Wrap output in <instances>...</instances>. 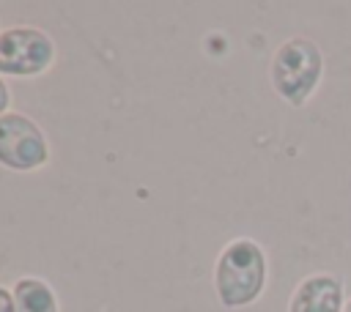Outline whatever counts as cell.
<instances>
[{
    "label": "cell",
    "instance_id": "7a4b0ae2",
    "mask_svg": "<svg viewBox=\"0 0 351 312\" xmlns=\"http://www.w3.org/2000/svg\"><path fill=\"white\" fill-rule=\"evenodd\" d=\"M324 71V55L310 38H288L271 57V85L293 107L304 104Z\"/></svg>",
    "mask_w": 351,
    "mask_h": 312
},
{
    "label": "cell",
    "instance_id": "277c9868",
    "mask_svg": "<svg viewBox=\"0 0 351 312\" xmlns=\"http://www.w3.org/2000/svg\"><path fill=\"white\" fill-rule=\"evenodd\" d=\"M49 159V145L38 123L22 112L0 115V164L16 172H30L44 167Z\"/></svg>",
    "mask_w": 351,
    "mask_h": 312
},
{
    "label": "cell",
    "instance_id": "9c48e42d",
    "mask_svg": "<svg viewBox=\"0 0 351 312\" xmlns=\"http://www.w3.org/2000/svg\"><path fill=\"white\" fill-rule=\"evenodd\" d=\"M343 312H351V301H348V304H346V309H343Z\"/></svg>",
    "mask_w": 351,
    "mask_h": 312
},
{
    "label": "cell",
    "instance_id": "6da1fadb",
    "mask_svg": "<svg viewBox=\"0 0 351 312\" xmlns=\"http://www.w3.org/2000/svg\"><path fill=\"white\" fill-rule=\"evenodd\" d=\"M266 282V257L263 249L250 238L230 241L214 265V287L222 307L252 304Z\"/></svg>",
    "mask_w": 351,
    "mask_h": 312
},
{
    "label": "cell",
    "instance_id": "52a82bcc",
    "mask_svg": "<svg viewBox=\"0 0 351 312\" xmlns=\"http://www.w3.org/2000/svg\"><path fill=\"white\" fill-rule=\"evenodd\" d=\"M0 312H16V301H14V293L0 287Z\"/></svg>",
    "mask_w": 351,
    "mask_h": 312
},
{
    "label": "cell",
    "instance_id": "ba28073f",
    "mask_svg": "<svg viewBox=\"0 0 351 312\" xmlns=\"http://www.w3.org/2000/svg\"><path fill=\"white\" fill-rule=\"evenodd\" d=\"M8 104H11V93H8V85L0 79V115H5Z\"/></svg>",
    "mask_w": 351,
    "mask_h": 312
},
{
    "label": "cell",
    "instance_id": "3957f363",
    "mask_svg": "<svg viewBox=\"0 0 351 312\" xmlns=\"http://www.w3.org/2000/svg\"><path fill=\"white\" fill-rule=\"evenodd\" d=\"M55 60L52 38L27 25H16L0 33V77H36Z\"/></svg>",
    "mask_w": 351,
    "mask_h": 312
},
{
    "label": "cell",
    "instance_id": "5b68a950",
    "mask_svg": "<svg viewBox=\"0 0 351 312\" xmlns=\"http://www.w3.org/2000/svg\"><path fill=\"white\" fill-rule=\"evenodd\" d=\"M340 307L343 282L332 274H313L293 290L288 312H340Z\"/></svg>",
    "mask_w": 351,
    "mask_h": 312
},
{
    "label": "cell",
    "instance_id": "8992f818",
    "mask_svg": "<svg viewBox=\"0 0 351 312\" xmlns=\"http://www.w3.org/2000/svg\"><path fill=\"white\" fill-rule=\"evenodd\" d=\"M16 312H58V298L52 287L36 276H22L11 287Z\"/></svg>",
    "mask_w": 351,
    "mask_h": 312
}]
</instances>
